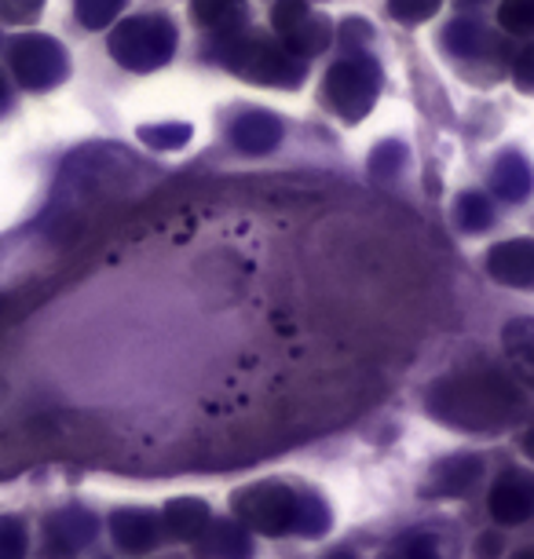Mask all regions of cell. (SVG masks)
I'll return each instance as SVG.
<instances>
[{
  "label": "cell",
  "instance_id": "cell-1",
  "mask_svg": "<svg viewBox=\"0 0 534 559\" xmlns=\"http://www.w3.org/2000/svg\"><path fill=\"white\" fill-rule=\"evenodd\" d=\"M428 409L443 425L465 431H490L506 425L512 409H520V392L501 373H465L443 381L428 395Z\"/></svg>",
  "mask_w": 534,
  "mask_h": 559
},
{
  "label": "cell",
  "instance_id": "cell-2",
  "mask_svg": "<svg viewBox=\"0 0 534 559\" xmlns=\"http://www.w3.org/2000/svg\"><path fill=\"white\" fill-rule=\"evenodd\" d=\"M176 48V29L169 19L146 15V19H129L114 29L110 37V56L129 70H158L162 62H169Z\"/></svg>",
  "mask_w": 534,
  "mask_h": 559
},
{
  "label": "cell",
  "instance_id": "cell-3",
  "mask_svg": "<svg viewBox=\"0 0 534 559\" xmlns=\"http://www.w3.org/2000/svg\"><path fill=\"white\" fill-rule=\"evenodd\" d=\"M300 493H293L286 483H253L235 493V515L257 534H289L297 523Z\"/></svg>",
  "mask_w": 534,
  "mask_h": 559
},
{
  "label": "cell",
  "instance_id": "cell-4",
  "mask_svg": "<svg viewBox=\"0 0 534 559\" xmlns=\"http://www.w3.org/2000/svg\"><path fill=\"white\" fill-rule=\"evenodd\" d=\"M227 62L242 73V78L264 81V84H297L300 67L286 45H275L268 37H232L227 45Z\"/></svg>",
  "mask_w": 534,
  "mask_h": 559
},
{
  "label": "cell",
  "instance_id": "cell-5",
  "mask_svg": "<svg viewBox=\"0 0 534 559\" xmlns=\"http://www.w3.org/2000/svg\"><path fill=\"white\" fill-rule=\"evenodd\" d=\"M12 70L23 88L29 92H48L67 78L70 62L56 40L45 34H26L12 40Z\"/></svg>",
  "mask_w": 534,
  "mask_h": 559
},
{
  "label": "cell",
  "instance_id": "cell-6",
  "mask_svg": "<svg viewBox=\"0 0 534 559\" xmlns=\"http://www.w3.org/2000/svg\"><path fill=\"white\" fill-rule=\"evenodd\" d=\"M377 84L381 73L370 59H344L330 70L327 78V103L330 110H337L344 121H359L366 110L373 107Z\"/></svg>",
  "mask_w": 534,
  "mask_h": 559
},
{
  "label": "cell",
  "instance_id": "cell-7",
  "mask_svg": "<svg viewBox=\"0 0 534 559\" xmlns=\"http://www.w3.org/2000/svg\"><path fill=\"white\" fill-rule=\"evenodd\" d=\"M490 515L501 526H520L534 515V476L520 468H506L490 487Z\"/></svg>",
  "mask_w": 534,
  "mask_h": 559
},
{
  "label": "cell",
  "instance_id": "cell-8",
  "mask_svg": "<svg viewBox=\"0 0 534 559\" xmlns=\"http://www.w3.org/2000/svg\"><path fill=\"white\" fill-rule=\"evenodd\" d=\"M110 534H114V542H118L121 552L143 556L162 542V520L154 512H143V509H121V512H114Z\"/></svg>",
  "mask_w": 534,
  "mask_h": 559
},
{
  "label": "cell",
  "instance_id": "cell-9",
  "mask_svg": "<svg viewBox=\"0 0 534 559\" xmlns=\"http://www.w3.org/2000/svg\"><path fill=\"white\" fill-rule=\"evenodd\" d=\"M198 556L202 559H249L253 542H249V526L242 520H209V526L198 537Z\"/></svg>",
  "mask_w": 534,
  "mask_h": 559
},
{
  "label": "cell",
  "instance_id": "cell-10",
  "mask_svg": "<svg viewBox=\"0 0 534 559\" xmlns=\"http://www.w3.org/2000/svg\"><path fill=\"white\" fill-rule=\"evenodd\" d=\"M487 267L506 286L534 289V241H501V246L490 249Z\"/></svg>",
  "mask_w": 534,
  "mask_h": 559
},
{
  "label": "cell",
  "instance_id": "cell-11",
  "mask_svg": "<svg viewBox=\"0 0 534 559\" xmlns=\"http://www.w3.org/2000/svg\"><path fill=\"white\" fill-rule=\"evenodd\" d=\"M479 472H484V461L479 457H450L439 461L432 468V476L422 487L425 498H465L468 490L476 487Z\"/></svg>",
  "mask_w": 534,
  "mask_h": 559
},
{
  "label": "cell",
  "instance_id": "cell-12",
  "mask_svg": "<svg viewBox=\"0 0 534 559\" xmlns=\"http://www.w3.org/2000/svg\"><path fill=\"white\" fill-rule=\"evenodd\" d=\"M96 534V520L81 509H62L59 515L48 520V556L67 559L78 548H85Z\"/></svg>",
  "mask_w": 534,
  "mask_h": 559
},
{
  "label": "cell",
  "instance_id": "cell-13",
  "mask_svg": "<svg viewBox=\"0 0 534 559\" xmlns=\"http://www.w3.org/2000/svg\"><path fill=\"white\" fill-rule=\"evenodd\" d=\"M209 509L205 501H194V498H180V501H169L162 512V531L173 534L176 542H198L202 531L209 526Z\"/></svg>",
  "mask_w": 534,
  "mask_h": 559
},
{
  "label": "cell",
  "instance_id": "cell-14",
  "mask_svg": "<svg viewBox=\"0 0 534 559\" xmlns=\"http://www.w3.org/2000/svg\"><path fill=\"white\" fill-rule=\"evenodd\" d=\"M506 355L517 381L534 388V319H517L506 325Z\"/></svg>",
  "mask_w": 534,
  "mask_h": 559
},
{
  "label": "cell",
  "instance_id": "cell-15",
  "mask_svg": "<svg viewBox=\"0 0 534 559\" xmlns=\"http://www.w3.org/2000/svg\"><path fill=\"white\" fill-rule=\"evenodd\" d=\"M194 19L216 34H235L246 23V0H194Z\"/></svg>",
  "mask_w": 534,
  "mask_h": 559
},
{
  "label": "cell",
  "instance_id": "cell-16",
  "mask_svg": "<svg viewBox=\"0 0 534 559\" xmlns=\"http://www.w3.org/2000/svg\"><path fill=\"white\" fill-rule=\"evenodd\" d=\"M395 552H400V559H450V548L443 537L422 534V531L403 534V542L395 545Z\"/></svg>",
  "mask_w": 534,
  "mask_h": 559
},
{
  "label": "cell",
  "instance_id": "cell-17",
  "mask_svg": "<svg viewBox=\"0 0 534 559\" xmlns=\"http://www.w3.org/2000/svg\"><path fill=\"white\" fill-rule=\"evenodd\" d=\"M327 526H330V512L322 509V501H316V498H300V504H297V523H293V534L319 537V534H327Z\"/></svg>",
  "mask_w": 534,
  "mask_h": 559
},
{
  "label": "cell",
  "instance_id": "cell-18",
  "mask_svg": "<svg viewBox=\"0 0 534 559\" xmlns=\"http://www.w3.org/2000/svg\"><path fill=\"white\" fill-rule=\"evenodd\" d=\"M121 8H124V0H78V19H81V26L103 29L118 19Z\"/></svg>",
  "mask_w": 534,
  "mask_h": 559
},
{
  "label": "cell",
  "instance_id": "cell-19",
  "mask_svg": "<svg viewBox=\"0 0 534 559\" xmlns=\"http://www.w3.org/2000/svg\"><path fill=\"white\" fill-rule=\"evenodd\" d=\"M498 23L506 26L509 34H531L534 29V0H501Z\"/></svg>",
  "mask_w": 534,
  "mask_h": 559
},
{
  "label": "cell",
  "instance_id": "cell-20",
  "mask_svg": "<svg viewBox=\"0 0 534 559\" xmlns=\"http://www.w3.org/2000/svg\"><path fill=\"white\" fill-rule=\"evenodd\" d=\"M531 191V173L523 168L517 157H509L506 165L498 168V194L512 198V202H520L523 194Z\"/></svg>",
  "mask_w": 534,
  "mask_h": 559
},
{
  "label": "cell",
  "instance_id": "cell-21",
  "mask_svg": "<svg viewBox=\"0 0 534 559\" xmlns=\"http://www.w3.org/2000/svg\"><path fill=\"white\" fill-rule=\"evenodd\" d=\"M0 559H26V526L15 515H0Z\"/></svg>",
  "mask_w": 534,
  "mask_h": 559
},
{
  "label": "cell",
  "instance_id": "cell-22",
  "mask_svg": "<svg viewBox=\"0 0 534 559\" xmlns=\"http://www.w3.org/2000/svg\"><path fill=\"white\" fill-rule=\"evenodd\" d=\"M308 15H311V8L304 4V0H278L275 12H271V23H275V29L282 37H289Z\"/></svg>",
  "mask_w": 534,
  "mask_h": 559
},
{
  "label": "cell",
  "instance_id": "cell-23",
  "mask_svg": "<svg viewBox=\"0 0 534 559\" xmlns=\"http://www.w3.org/2000/svg\"><path fill=\"white\" fill-rule=\"evenodd\" d=\"M40 8H45V0H0V19L23 26V23H34L40 15Z\"/></svg>",
  "mask_w": 534,
  "mask_h": 559
},
{
  "label": "cell",
  "instance_id": "cell-24",
  "mask_svg": "<svg viewBox=\"0 0 534 559\" xmlns=\"http://www.w3.org/2000/svg\"><path fill=\"white\" fill-rule=\"evenodd\" d=\"M462 224L468 230H484L490 227V205H487V198H479V194H465L462 198Z\"/></svg>",
  "mask_w": 534,
  "mask_h": 559
},
{
  "label": "cell",
  "instance_id": "cell-25",
  "mask_svg": "<svg viewBox=\"0 0 534 559\" xmlns=\"http://www.w3.org/2000/svg\"><path fill=\"white\" fill-rule=\"evenodd\" d=\"M395 15L403 19V23H422L439 8V0H392Z\"/></svg>",
  "mask_w": 534,
  "mask_h": 559
},
{
  "label": "cell",
  "instance_id": "cell-26",
  "mask_svg": "<svg viewBox=\"0 0 534 559\" xmlns=\"http://www.w3.org/2000/svg\"><path fill=\"white\" fill-rule=\"evenodd\" d=\"M512 78H517L520 88L534 92V48H527V51H523V56H520L517 70H512Z\"/></svg>",
  "mask_w": 534,
  "mask_h": 559
},
{
  "label": "cell",
  "instance_id": "cell-27",
  "mask_svg": "<svg viewBox=\"0 0 534 559\" xmlns=\"http://www.w3.org/2000/svg\"><path fill=\"white\" fill-rule=\"evenodd\" d=\"M187 135H191V129L176 124V132H143V140H146V143H154V146H173V143H183Z\"/></svg>",
  "mask_w": 534,
  "mask_h": 559
},
{
  "label": "cell",
  "instance_id": "cell-28",
  "mask_svg": "<svg viewBox=\"0 0 534 559\" xmlns=\"http://www.w3.org/2000/svg\"><path fill=\"white\" fill-rule=\"evenodd\" d=\"M476 552H484V556H498L501 552V537L498 534H484L476 542Z\"/></svg>",
  "mask_w": 534,
  "mask_h": 559
},
{
  "label": "cell",
  "instance_id": "cell-29",
  "mask_svg": "<svg viewBox=\"0 0 534 559\" xmlns=\"http://www.w3.org/2000/svg\"><path fill=\"white\" fill-rule=\"evenodd\" d=\"M523 453H527V457L534 461V428L527 431V436H523Z\"/></svg>",
  "mask_w": 534,
  "mask_h": 559
},
{
  "label": "cell",
  "instance_id": "cell-30",
  "mask_svg": "<svg viewBox=\"0 0 534 559\" xmlns=\"http://www.w3.org/2000/svg\"><path fill=\"white\" fill-rule=\"evenodd\" d=\"M8 107V81H4V73H0V110Z\"/></svg>",
  "mask_w": 534,
  "mask_h": 559
},
{
  "label": "cell",
  "instance_id": "cell-31",
  "mask_svg": "<svg viewBox=\"0 0 534 559\" xmlns=\"http://www.w3.org/2000/svg\"><path fill=\"white\" fill-rule=\"evenodd\" d=\"M512 559H534V548H523V552H517Z\"/></svg>",
  "mask_w": 534,
  "mask_h": 559
},
{
  "label": "cell",
  "instance_id": "cell-32",
  "mask_svg": "<svg viewBox=\"0 0 534 559\" xmlns=\"http://www.w3.org/2000/svg\"><path fill=\"white\" fill-rule=\"evenodd\" d=\"M330 559H352L348 552H337V556H330Z\"/></svg>",
  "mask_w": 534,
  "mask_h": 559
}]
</instances>
